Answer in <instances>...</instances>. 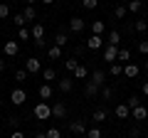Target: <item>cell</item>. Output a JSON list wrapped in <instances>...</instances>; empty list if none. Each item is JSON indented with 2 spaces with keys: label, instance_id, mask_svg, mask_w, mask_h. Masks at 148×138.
<instances>
[{
  "label": "cell",
  "instance_id": "6da1fadb",
  "mask_svg": "<svg viewBox=\"0 0 148 138\" xmlns=\"http://www.w3.org/2000/svg\"><path fill=\"white\" fill-rule=\"evenodd\" d=\"M35 118L37 121H47V118H52V106H49L47 101H40V104H37L35 106Z\"/></svg>",
  "mask_w": 148,
  "mask_h": 138
},
{
  "label": "cell",
  "instance_id": "7a4b0ae2",
  "mask_svg": "<svg viewBox=\"0 0 148 138\" xmlns=\"http://www.w3.org/2000/svg\"><path fill=\"white\" fill-rule=\"evenodd\" d=\"M101 59L109 64L119 62V47H114V44H104V52H101Z\"/></svg>",
  "mask_w": 148,
  "mask_h": 138
},
{
  "label": "cell",
  "instance_id": "3957f363",
  "mask_svg": "<svg viewBox=\"0 0 148 138\" xmlns=\"http://www.w3.org/2000/svg\"><path fill=\"white\" fill-rule=\"evenodd\" d=\"M25 72L27 74H40L42 72V59H37V57L25 59Z\"/></svg>",
  "mask_w": 148,
  "mask_h": 138
},
{
  "label": "cell",
  "instance_id": "277c9868",
  "mask_svg": "<svg viewBox=\"0 0 148 138\" xmlns=\"http://www.w3.org/2000/svg\"><path fill=\"white\" fill-rule=\"evenodd\" d=\"M69 131L74 133V136H86V121L84 118H77V121H69Z\"/></svg>",
  "mask_w": 148,
  "mask_h": 138
},
{
  "label": "cell",
  "instance_id": "5b68a950",
  "mask_svg": "<svg viewBox=\"0 0 148 138\" xmlns=\"http://www.w3.org/2000/svg\"><path fill=\"white\" fill-rule=\"evenodd\" d=\"M25 101H27V91L25 89H12L10 91V104L12 106H22Z\"/></svg>",
  "mask_w": 148,
  "mask_h": 138
},
{
  "label": "cell",
  "instance_id": "8992f818",
  "mask_svg": "<svg viewBox=\"0 0 148 138\" xmlns=\"http://www.w3.org/2000/svg\"><path fill=\"white\" fill-rule=\"evenodd\" d=\"M3 52H5V57H17L20 54V42L17 40H8L3 44Z\"/></svg>",
  "mask_w": 148,
  "mask_h": 138
},
{
  "label": "cell",
  "instance_id": "52a82bcc",
  "mask_svg": "<svg viewBox=\"0 0 148 138\" xmlns=\"http://www.w3.org/2000/svg\"><path fill=\"white\" fill-rule=\"evenodd\" d=\"M106 40L101 37V35H91L89 40H86V49H91V52H96V49H104Z\"/></svg>",
  "mask_w": 148,
  "mask_h": 138
},
{
  "label": "cell",
  "instance_id": "ba28073f",
  "mask_svg": "<svg viewBox=\"0 0 148 138\" xmlns=\"http://www.w3.org/2000/svg\"><path fill=\"white\" fill-rule=\"evenodd\" d=\"M84 27H86V20H84V17H77V15H74L72 20H69V30H72L74 35L84 32Z\"/></svg>",
  "mask_w": 148,
  "mask_h": 138
},
{
  "label": "cell",
  "instance_id": "9c48e42d",
  "mask_svg": "<svg viewBox=\"0 0 148 138\" xmlns=\"http://www.w3.org/2000/svg\"><path fill=\"white\" fill-rule=\"evenodd\" d=\"M74 77H62V79L57 81V86H59V91H62V94H69V91L74 89Z\"/></svg>",
  "mask_w": 148,
  "mask_h": 138
},
{
  "label": "cell",
  "instance_id": "30bf717a",
  "mask_svg": "<svg viewBox=\"0 0 148 138\" xmlns=\"http://www.w3.org/2000/svg\"><path fill=\"white\" fill-rule=\"evenodd\" d=\"M30 35H32V42H37V40H45V25H42V22H32Z\"/></svg>",
  "mask_w": 148,
  "mask_h": 138
},
{
  "label": "cell",
  "instance_id": "8fae6325",
  "mask_svg": "<svg viewBox=\"0 0 148 138\" xmlns=\"http://www.w3.org/2000/svg\"><path fill=\"white\" fill-rule=\"evenodd\" d=\"M131 118H133V121H146V118H148V109L143 106V104L136 106V109H131Z\"/></svg>",
  "mask_w": 148,
  "mask_h": 138
},
{
  "label": "cell",
  "instance_id": "7c38bea8",
  "mask_svg": "<svg viewBox=\"0 0 148 138\" xmlns=\"http://www.w3.org/2000/svg\"><path fill=\"white\" fill-rule=\"evenodd\" d=\"M141 74V67H138V64H123V77H128V79H136V77Z\"/></svg>",
  "mask_w": 148,
  "mask_h": 138
},
{
  "label": "cell",
  "instance_id": "4fadbf2b",
  "mask_svg": "<svg viewBox=\"0 0 148 138\" xmlns=\"http://www.w3.org/2000/svg\"><path fill=\"white\" fill-rule=\"evenodd\" d=\"M99 91H101V86H96L94 81L91 79H86V86H84V94L89 96V99H96V96H99Z\"/></svg>",
  "mask_w": 148,
  "mask_h": 138
},
{
  "label": "cell",
  "instance_id": "5bb4252c",
  "mask_svg": "<svg viewBox=\"0 0 148 138\" xmlns=\"http://www.w3.org/2000/svg\"><path fill=\"white\" fill-rule=\"evenodd\" d=\"M114 116L121 118V121H123V118H131V109H128L126 104H119V106L114 109Z\"/></svg>",
  "mask_w": 148,
  "mask_h": 138
},
{
  "label": "cell",
  "instance_id": "9a60e30c",
  "mask_svg": "<svg viewBox=\"0 0 148 138\" xmlns=\"http://www.w3.org/2000/svg\"><path fill=\"white\" fill-rule=\"evenodd\" d=\"M91 81H94L96 86H104V81H106V72H101V69H94L91 72V77H89Z\"/></svg>",
  "mask_w": 148,
  "mask_h": 138
},
{
  "label": "cell",
  "instance_id": "2e32d148",
  "mask_svg": "<svg viewBox=\"0 0 148 138\" xmlns=\"http://www.w3.org/2000/svg\"><path fill=\"white\" fill-rule=\"evenodd\" d=\"M104 32H106L104 20H91V35H101L104 37Z\"/></svg>",
  "mask_w": 148,
  "mask_h": 138
},
{
  "label": "cell",
  "instance_id": "e0dca14e",
  "mask_svg": "<svg viewBox=\"0 0 148 138\" xmlns=\"http://www.w3.org/2000/svg\"><path fill=\"white\" fill-rule=\"evenodd\" d=\"M52 116L54 118H64V116H67V106H64L62 101H57V104L52 106Z\"/></svg>",
  "mask_w": 148,
  "mask_h": 138
},
{
  "label": "cell",
  "instance_id": "ac0fdd59",
  "mask_svg": "<svg viewBox=\"0 0 148 138\" xmlns=\"http://www.w3.org/2000/svg\"><path fill=\"white\" fill-rule=\"evenodd\" d=\"M119 42H121V32H119V30H111L109 35H106V44H114V47H119Z\"/></svg>",
  "mask_w": 148,
  "mask_h": 138
},
{
  "label": "cell",
  "instance_id": "d6986e66",
  "mask_svg": "<svg viewBox=\"0 0 148 138\" xmlns=\"http://www.w3.org/2000/svg\"><path fill=\"white\" fill-rule=\"evenodd\" d=\"M37 94H40V99H42V101H49V99H52V94H54V91H52V86H49V84H42Z\"/></svg>",
  "mask_w": 148,
  "mask_h": 138
},
{
  "label": "cell",
  "instance_id": "ffe728a7",
  "mask_svg": "<svg viewBox=\"0 0 148 138\" xmlns=\"http://www.w3.org/2000/svg\"><path fill=\"white\" fill-rule=\"evenodd\" d=\"M123 104H126L128 109H136V106H141V104H143V99H141L138 94H131V96H128L126 101H123Z\"/></svg>",
  "mask_w": 148,
  "mask_h": 138
},
{
  "label": "cell",
  "instance_id": "44dd1931",
  "mask_svg": "<svg viewBox=\"0 0 148 138\" xmlns=\"http://www.w3.org/2000/svg\"><path fill=\"white\" fill-rule=\"evenodd\" d=\"M126 10L128 12H141L143 10V0H128V3H126Z\"/></svg>",
  "mask_w": 148,
  "mask_h": 138
},
{
  "label": "cell",
  "instance_id": "7402d4cb",
  "mask_svg": "<svg viewBox=\"0 0 148 138\" xmlns=\"http://www.w3.org/2000/svg\"><path fill=\"white\" fill-rule=\"evenodd\" d=\"M42 79H45V84H49V81H54V79H57V72H54V67L42 69Z\"/></svg>",
  "mask_w": 148,
  "mask_h": 138
},
{
  "label": "cell",
  "instance_id": "603a6c76",
  "mask_svg": "<svg viewBox=\"0 0 148 138\" xmlns=\"http://www.w3.org/2000/svg\"><path fill=\"white\" fill-rule=\"evenodd\" d=\"M106 116H109V113H106V109H96V111L91 113V118H94L96 126H99V123H104V121H106Z\"/></svg>",
  "mask_w": 148,
  "mask_h": 138
},
{
  "label": "cell",
  "instance_id": "cb8c5ba5",
  "mask_svg": "<svg viewBox=\"0 0 148 138\" xmlns=\"http://www.w3.org/2000/svg\"><path fill=\"white\" fill-rule=\"evenodd\" d=\"M109 77H123V64L114 62V64L109 67Z\"/></svg>",
  "mask_w": 148,
  "mask_h": 138
},
{
  "label": "cell",
  "instance_id": "d4e9b609",
  "mask_svg": "<svg viewBox=\"0 0 148 138\" xmlns=\"http://www.w3.org/2000/svg\"><path fill=\"white\" fill-rule=\"evenodd\" d=\"M74 79H86V77H89V69H86L84 67V64H79V67H77V69H74Z\"/></svg>",
  "mask_w": 148,
  "mask_h": 138
},
{
  "label": "cell",
  "instance_id": "484cf974",
  "mask_svg": "<svg viewBox=\"0 0 148 138\" xmlns=\"http://www.w3.org/2000/svg\"><path fill=\"white\" fill-rule=\"evenodd\" d=\"M67 42H69L67 32H57V35H54V44H57V47H67Z\"/></svg>",
  "mask_w": 148,
  "mask_h": 138
},
{
  "label": "cell",
  "instance_id": "4316f807",
  "mask_svg": "<svg viewBox=\"0 0 148 138\" xmlns=\"http://www.w3.org/2000/svg\"><path fill=\"white\" fill-rule=\"evenodd\" d=\"M47 57H49V59H59V57H62V47H57V44L47 47Z\"/></svg>",
  "mask_w": 148,
  "mask_h": 138
},
{
  "label": "cell",
  "instance_id": "83f0119b",
  "mask_svg": "<svg viewBox=\"0 0 148 138\" xmlns=\"http://www.w3.org/2000/svg\"><path fill=\"white\" fill-rule=\"evenodd\" d=\"M77 67H79V59H64V69H67V72H69V74H74V69H77Z\"/></svg>",
  "mask_w": 148,
  "mask_h": 138
},
{
  "label": "cell",
  "instance_id": "f1b7e54d",
  "mask_svg": "<svg viewBox=\"0 0 148 138\" xmlns=\"http://www.w3.org/2000/svg\"><path fill=\"white\" fill-rule=\"evenodd\" d=\"M99 94H101V99H104V101H111V99H114V89H111V86H101Z\"/></svg>",
  "mask_w": 148,
  "mask_h": 138
},
{
  "label": "cell",
  "instance_id": "f546056e",
  "mask_svg": "<svg viewBox=\"0 0 148 138\" xmlns=\"http://www.w3.org/2000/svg\"><path fill=\"white\" fill-rule=\"evenodd\" d=\"M126 5H116L114 8V17H116V20H123V17H126Z\"/></svg>",
  "mask_w": 148,
  "mask_h": 138
},
{
  "label": "cell",
  "instance_id": "4dcf8cb0",
  "mask_svg": "<svg viewBox=\"0 0 148 138\" xmlns=\"http://www.w3.org/2000/svg\"><path fill=\"white\" fill-rule=\"evenodd\" d=\"M17 40H22V42H27V40H32L30 30H27V27H20V30H17Z\"/></svg>",
  "mask_w": 148,
  "mask_h": 138
},
{
  "label": "cell",
  "instance_id": "1f68e13d",
  "mask_svg": "<svg viewBox=\"0 0 148 138\" xmlns=\"http://www.w3.org/2000/svg\"><path fill=\"white\" fill-rule=\"evenodd\" d=\"M22 15H25V20H32V22L37 20V12H35V8H32V5H27V8H25V12H22Z\"/></svg>",
  "mask_w": 148,
  "mask_h": 138
},
{
  "label": "cell",
  "instance_id": "d6a6232c",
  "mask_svg": "<svg viewBox=\"0 0 148 138\" xmlns=\"http://www.w3.org/2000/svg\"><path fill=\"white\" fill-rule=\"evenodd\" d=\"M128 59H131V52L128 49H119V64H128Z\"/></svg>",
  "mask_w": 148,
  "mask_h": 138
},
{
  "label": "cell",
  "instance_id": "836d02e7",
  "mask_svg": "<svg viewBox=\"0 0 148 138\" xmlns=\"http://www.w3.org/2000/svg\"><path fill=\"white\" fill-rule=\"evenodd\" d=\"M82 8L84 10H96L99 8V0H82Z\"/></svg>",
  "mask_w": 148,
  "mask_h": 138
},
{
  "label": "cell",
  "instance_id": "e575fe53",
  "mask_svg": "<svg viewBox=\"0 0 148 138\" xmlns=\"http://www.w3.org/2000/svg\"><path fill=\"white\" fill-rule=\"evenodd\" d=\"M133 30L136 32H146L148 30V20H136L133 22Z\"/></svg>",
  "mask_w": 148,
  "mask_h": 138
},
{
  "label": "cell",
  "instance_id": "d590c367",
  "mask_svg": "<svg viewBox=\"0 0 148 138\" xmlns=\"http://www.w3.org/2000/svg\"><path fill=\"white\" fill-rule=\"evenodd\" d=\"M84 138H101V128H99V126L89 128V131H86V136H84Z\"/></svg>",
  "mask_w": 148,
  "mask_h": 138
},
{
  "label": "cell",
  "instance_id": "8d00e7d4",
  "mask_svg": "<svg viewBox=\"0 0 148 138\" xmlns=\"http://www.w3.org/2000/svg\"><path fill=\"white\" fill-rule=\"evenodd\" d=\"M15 81H17V84L27 81V72H25V69H17V72H15Z\"/></svg>",
  "mask_w": 148,
  "mask_h": 138
},
{
  "label": "cell",
  "instance_id": "74e56055",
  "mask_svg": "<svg viewBox=\"0 0 148 138\" xmlns=\"http://www.w3.org/2000/svg\"><path fill=\"white\" fill-rule=\"evenodd\" d=\"M25 15H22V12H15V27H17V30H20V27H25Z\"/></svg>",
  "mask_w": 148,
  "mask_h": 138
},
{
  "label": "cell",
  "instance_id": "f35d334b",
  "mask_svg": "<svg viewBox=\"0 0 148 138\" xmlns=\"http://www.w3.org/2000/svg\"><path fill=\"white\" fill-rule=\"evenodd\" d=\"M8 15H10V5L8 3H0V20H5Z\"/></svg>",
  "mask_w": 148,
  "mask_h": 138
},
{
  "label": "cell",
  "instance_id": "ab89813d",
  "mask_svg": "<svg viewBox=\"0 0 148 138\" xmlns=\"http://www.w3.org/2000/svg\"><path fill=\"white\" fill-rule=\"evenodd\" d=\"M8 126H10L12 131H17V128H20V118H17V116H10V118H8Z\"/></svg>",
  "mask_w": 148,
  "mask_h": 138
},
{
  "label": "cell",
  "instance_id": "60d3db41",
  "mask_svg": "<svg viewBox=\"0 0 148 138\" xmlns=\"http://www.w3.org/2000/svg\"><path fill=\"white\" fill-rule=\"evenodd\" d=\"M47 133V138H62V131L59 128H49V131H45Z\"/></svg>",
  "mask_w": 148,
  "mask_h": 138
},
{
  "label": "cell",
  "instance_id": "b9f144b4",
  "mask_svg": "<svg viewBox=\"0 0 148 138\" xmlns=\"http://www.w3.org/2000/svg\"><path fill=\"white\" fill-rule=\"evenodd\" d=\"M138 52H141V54H148V40H141V42H138Z\"/></svg>",
  "mask_w": 148,
  "mask_h": 138
},
{
  "label": "cell",
  "instance_id": "7bdbcfd3",
  "mask_svg": "<svg viewBox=\"0 0 148 138\" xmlns=\"http://www.w3.org/2000/svg\"><path fill=\"white\" fill-rule=\"evenodd\" d=\"M10 138H25V133H22L20 128H17V131H12V133H10Z\"/></svg>",
  "mask_w": 148,
  "mask_h": 138
},
{
  "label": "cell",
  "instance_id": "ee69618b",
  "mask_svg": "<svg viewBox=\"0 0 148 138\" xmlns=\"http://www.w3.org/2000/svg\"><path fill=\"white\" fill-rule=\"evenodd\" d=\"M128 136H131V138H138V136H141V131H138V128H131V133H128Z\"/></svg>",
  "mask_w": 148,
  "mask_h": 138
},
{
  "label": "cell",
  "instance_id": "f6af8a7d",
  "mask_svg": "<svg viewBox=\"0 0 148 138\" xmlns=\"http://www.w3.org/2000/svg\"><path fill=\"white\" fill-rule=\"evenodd\" d=\"M141 94H143V96H148V81H143V86H141Z\"/></svg>",
  "mask_w": 148,
  "mask_h": 138
},
{
  "label": "cell",
  "instance_id": "bcb514c9",
  "mask_svg": "<svg viewBox=\"0 0 148 138\" xmlns=\"http://www.w3.org/2000/svg\"><path fill=\"white\" fill-rule=\"evenodd\" d=\"M5 69H8V62H5V59H0V72H5Z\"/></svg>",
  "mask_w": 148,
  "mask_h": 138
},
{
  "label": "cell",
  "instance_id": "7dc6e473",
  "mask_svg": "<svg viewBox=\"0 0 148 138\" xmlns=\"http://www.w3.org/2000/svg\"><path fill=\"white\" fill-rule=\"evenodd\" d=\"M35 138H47V133H42V131H40V133H35Z\"/></svg>",
  "mask_w": 148,
  "mask_h": 138
},
{
  "label": "cell",
  "instance_id": "c3c4849f",
  "mask_svg": "<svg viewBox=\"0 0 148 138\" xmlns=\"http://www.w3.org/2000/svg\"><path fill=\"white\" fill-rule=\"evenodd\" d=\"M25 3H27V5H32V8H35V3H37V0H25Z\"/></svg>",
  "mask_w": 148,
  "mask_h": 138
},
{
  "label": "cell",
  "instance_id": "681fc988",
  "mask_svg": "<svg viewBox=\"0 0 148 138\" xmlns=\"http://www.w3.org/2000/svg\"><path fill=\"white\" fill-rule=\"evenodd\" d=\"M42 3H45V5H52V3H54V0H42Z\"/></svg>",
  "mask_w": 148,
  "mask_h": 138
},
{
  "label": "cell",
  "instance_id": "f907efd6",
  "mask_svg": "<svg viewBox=\"0 0 148 138\" xmlns=\"http://www.w3.org/2000/svg\"><path fill=\"white\" fill-rule=\"evenodd\" d=\"M143 67H146V69H148V59H146V64H143Z\"/></svg>",
  "mask_w": 148,
  "mask_h": 138
},
{
  "label": "cell",
  "instance_id": "816d5d0a",
  "mask_svg": "<svg viewBox=\"0 0 148 138\" xmlns=\"http://www.w3.org/2000/svg\"><path fill=\"white\" fill-rule=\"evenodd\" d=\"M0 109H3V99H0Z\"/></svg>",
  "mask_w": 148,
  "mask_h": 138
},
{
  "label": "cell",
  "instance_id": "f5cc1de1",
  "mask_svg": "<svg viewBox=\"0 0 148 138\" xmlns=\"http://www.w3.org/2000/svg\"><path fill=\"white\" fill-rule=\"evenodd\" d=\"M0 138H3V128H0Z\"/></svg>",
  "mask_w": 148,
  "mask_h": 138
},
{
  "label": "cell",
  "instance_id": "db71d44e",
  "mask_svg": "<svg viewBox=\"0 0 148 138\" xmlns=\"http://www.w3.org/2000/svg\"><path fill=\"white\" fill-rule=\"evenodd\" d=\"M79 138H84V136H79Z\"/></svg>",
  "mask_w": 148,
  "mask_h": 138
}]
</instances>
